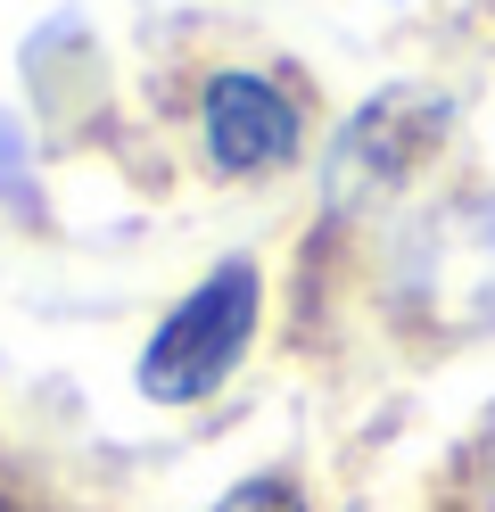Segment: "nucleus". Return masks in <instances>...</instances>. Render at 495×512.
Masks as SVG:
<instances>
[{
	"instance_id": "f257e3e1",
	"label": "nucleus",
	"mask_w": 495,
	"mask_h": 512,
	"mask_svg": "<svg viewBox=\"0 0 495 512\" xmlns=\"http://www.w3.org/2000/svg\"><path fill=\"white\" fill-rule=\"evenodd\" d=\"M256 314H264V273L248 265V256H223V265L149 331V347H141V397L149 405L215 397L223 380L240 372V356H248Z\"/></svg>"
},
{
	"instance_id": "f03ea898",
	"label": "nucleus",
	"mask_w": 495,
	"mask_h": 512,
	"mask_svg": "<svg viewBox=\"0 0 495 512\" xmlns=\"http://www.w3.org/2000/svg\"><path fill=\"white\" fill-rule=\"evenodd\" d=\"M198 133H207V166L215 174H273L297 157V100L273 75L231 67L207 83L198 100Z\"/></svg>"
},
{
	"instance_id": "7ed1b4c3",
	"label": "nucleus",
	"mask_w": 495,
	"mask_h": 512,
	"mask_svg": "<svg viewBox=\"0 0 495 512\" xmlns=\"http://www.w3.org/2000/svg\"><path fill=\"white\" fill-rule=\"evenodd\" d=\"M215 512H306V504H297L289 479H248V488H231Z\"/></svg>"
}]
</instances>
